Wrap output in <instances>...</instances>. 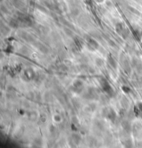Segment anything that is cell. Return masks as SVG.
I'll return each mask as SVG.
<instances>
[{
  "label": "cell",
  "instance_id": "obj_1",
  "mask_svg": "<svg viewBox=\"0 0 142 148\" xmlns=\"http://www.w3.org/2000/svg\"><path fill=\"white\" fill-rule=\"evenodd\" d=\"M87 42H88V45L90 46L91 48H93L94 49H96L98 47V44L96 41H94V40L92 39H91V38H89L88 40H87Z\"/></svg>",
  "mask_w": 142,
  "mask_h": 148
},
{
  "label": "cell",
  "instance_id": "obj_2",
  "mask_svg": "<svg viewBox=\"0 0 142 148\" xmlns=\"http://www.w3.org/2000/svg\"><path fill=\"white\" fill-rule=\"evenodd\" d=\"M10 26H12V27H18V22H17V21H15V20H11L10 22Z\"/></svg>",
  "mask_w": 142,
  "mask_h": 148
},
{
  "label": "cell",
  "instance_id": "obj_3",
  "mask_svg": "<svg viewBox=\"0 0 142 148\" xmlns=\"http://www.w3.org/2000/svg\"><path fill=\"white\" fill-rule=\"evenodd\" d=\"M110 64L114 68H115L116 67V62H115V60L113 59V58H112V57H111L110 59Z\"/></svg>",
  "mask_w": 142,
  "mask_h": 148
}]
</instances>
